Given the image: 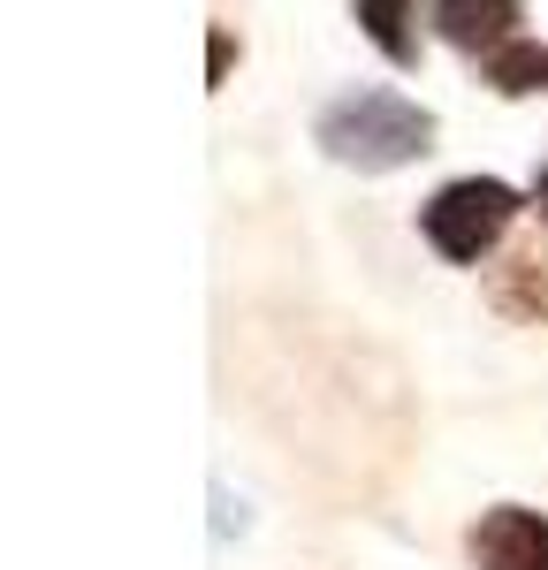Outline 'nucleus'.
Listing matches in <instances>:
<instances>
[{
	"label": "nucleus",
	"mask_w": 548,
	"mask_h": 570,
	"mask_svg": "<svg viewBox=\"0 0 548 570\" xmlns=\"http://www.w3.org/2000/svg\"><path fill=\"white\" fill-rule=\"evenodd\" d=\"M526 23V0H427V31L472 61H488L502 39H518Z\"/></svg>",
	"instance_id": "nucleus-4"
},
{
	"label": "nucleus",
	"mask_w": 548,
	"mask_h": 570,
	"mask_svg": "<svg viewBox=\"0 0 548 570\" xmlns=\"http://www.w3.org/2000/svg\"><path fill=\"white\" fill-rule=\"evenodd\" d=\"M351 16L389 69H419V0H351Z\"/></svg>",
	"instance_id": "nucleus-6"
},
{
	"label": "nucleus",
	"mask_w": 548,
	"mask_h": 570,
	"mask_svg": "<svg viewBox=\"0 0 548 570\" xmlns=\"http://www.w3.org/2000/svg\"><path fill=\"white\" fill-rule=\"evenodd\" d=\"M526 198H534V214L548 220V160H541V176H534V190H526Z\"/></svg>",
	"instance_id": "nucleus-9"
},
{
	"label": "nucleus",
	"mask_w": 548,
	"mask_h": 570,
	"mask_svg": "<svg viewBox=\"0 0 548 570\" xmlns=\"http://www.w3.org/2000/svg\"><path fill=\"white\" fill-rule=\"evenodd\" d=\"M472 570H548V510L534 502H496L464 525Z\"/></svg>",
	"instance_id": "nucleus-3"
},
{
	"label": "nucleus",
	"mask_w": 548,
	"mask_h": 570,
	"mask_svg": "<svg viewBox=\"0 0 548 570\" xmlns=\"http://www.w3.org/2000/svg\"><path fill=\"white\" fill-rule=\"evenodd\" d=\"M434 107H419L389 85H365V91H335L327 107L313 115V145L335 160V168H359V176H397L411 160L434 153Z\"/></svg>",
	"instance_id": "nucleus-1"
},
{
	"label": "nucleus",
	"mask_w": 548,
	"mask_h": 570,
	"mask_svg": "<svg viewBox=\"0 0 548 570\" xmlns=\"http://www.w3.org/2000/svg\"><path fill=\"white\" fill-rule=\"evenodd\" d=\"M518 214H534V198L510 190L502 176H450V183L427 190L419 236H427V252L442 266H488L502 244H510Z\"/></svg>",
	"instance_id": "nucleus-2"
},
{
	"label": "nucleus",
	"mask_w": 548,
	"mask_h": 570,
	"mask_svg": "<svg viewBox=\"0 0 548 570\" xmlns=\"http://www.w3.org/2000/svg\"><path fill=\"white\" fill-rule=\"evenodd\" d=\"M488 305H496L510 327H548V252L541 244L488 259Z\"/></svg>",
	"instance_id": "nucleus-5"
},
{
	"label": "nucleus",
	"mask_w": 548,
	"mask_h": 570,
	"mask_svg": "<svg viewBox=\"0 0 548 570\" xmlns=\"http://www.w3.org/2000/svg\"><path fill=\"white\" fill-rule=\"evenodd\" d=\"M480 85L496 91V99H541L548 91V46L541 39H502L488 61H480Z\"/></svg>",
	"instance_id": "nucleus-7"
},
{
	"label": "nucleus",
	"mask_w": 548,
	"mask_h": 570,
	"mask_svg": "<svg viewBox=\"0 0 548 570\" xmlns=\"http://www.w3.org/2000/svg\"><path fill=\"white\" fill-rule=\"evenodd\" d=\"M236 53H244V46H236V31H228V23H214V31H206V91H222V85H228Z\"/></svg>",
	"instance_id": "nucleus-8"
}]
</instances>
